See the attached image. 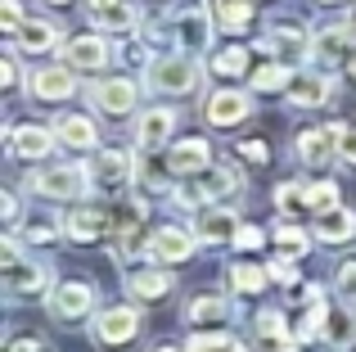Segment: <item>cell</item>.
<instances>
[{"label":"cell","instance_id":"836d02e7","mask_svg":"<svg viewBox=\"0 0 356 352\" xmlns=\"http://www.w3.org/2000/svg\"><path fill=\"white\" fill-rule=\"evenodd\" d=\"M185 352H243V344L230 335H199V339L185 344Z\"/></svg>","mask_w":356,"mask_h":352},{"label":"cell","instance_id":"52a82bcc","mask_svg":"<svg viewBox=\"0 0 356 352\" xmlns=\"http://www.w3.org/2000/svg\"><path fill=\"white\" fill-rule=\"evenodd\" d=\"M27 190L45 194V199H72L86 190V176H81V168H45L27 176Z\"/></svg>","mask_w":356,"mask_h":352},{"label":"cell","instance_id":"b9f144b4","mask_svg":"<svg viewBox=\"0 0 356 352\" xmlns=\"http://www.w3.org/2000/svg\"><path fill=\"white\" fill-rule=\"evenodd\" d=\"M27 235H32V239H41V244H50V239H59V221H50V217H36L32 226H27Z\"/></svg>","mask_w":356,"mask_h":352},{"label":"cell","instance_id":"db71d44e","mask_svg":"<svg viewBox=\"0 0 356 352\" xmlns=\"http://www.w3.org/2000/svg\"><path fill=\"white\" fill-rule=\"evenodd\" d=\"M50 5H68V0H50Z\"/></svg>","mask_w":356,"mask_h":352},{"label":"cell","instance_id":"4dcf8cb0","mask_svg":"<svg viewBox=\"0 0 356 352\" xmlns=\"http://www.w3.org/2000/svg\"><path fill=\"white\" fill-rule=\"evenodd\" d=\"M293 81V72H289V63H261L257 72H252V90H280Z\"/></svg>","mask_w":356,"mask_h":352},{"label":"cell","instance_id":"9c48e42d","mask_svg":"<svg viewBox=\"0 0 356 352\" xmlns=\"http://www.w3.org/2000/svg\"><path fill=\"white\" fill-rule=\"evenodd\" d=\"M284 99L298 109H321L334 99V81L325 72H293V81L284 86Z\"/></svg>","mask_w":356,"mask_h":352},{"label":"cell","instance_id":"f546056e","mask_svg":"<svg viewBox=\"0 0 356 352\" xmlns=\"http://www.w3.org/2000/svg\"><path fill=\"white\" fill-rule=\"evenodd\" d=\"M266 275L270 271H261V266H252V262H235L230 266V289L235 294H261L266 289Z\"/></svg>","mask_w":356,"mask_h":352},{"label":"cell","instance_id":"f5cc1de1","mask_svg":"<svg viewBox=\"0 0 356 352\" xmlns=\"http://www.w3.org/2000/svg\"><path fill=\"white\" fill-rule=\"evenodd\" d=\"M154 352H185V348H176V344H158Z\"/></svg>","mask_w":356,"mask_h":352},{"label":"cell","instance_id":"5b68a950","mask_svg":"<svg viewBox=\"0 0 356 352\" xmlns=\"http://www.w3.org/2000/svg\"><path fill=\"white\" fill-rule=\"evenodd\" d=\"M113 221L108 208H72L63 217V235H72V244H95L99 235H113Z\"/></svg>","mask_w":356,"mask_h":352},{"label":"cell","instance_id":"4fadbf2b","mask_svg":"<svg viewBox=\"0 0 356 352\" xmlns=\"http://www.w3.org/2000/svg\"><path fill=\"white\" fill-rule=\"evenodd\" d=\"M176 45L181 50H190V54H199V50H208V36H212V14L208 9H181L176 14Z\"/></svg>","mask_w":356,"mask_h":352},{"label":"cell","instance_id":"f1b7e54d","mask_svg":"<svg viewBox=\"0 0 356 352\" xmlns=\"http://www.w3.org/2000/svg\"><path fill=\"white\" fill-rule=\"evenodd\" d=\"M185 317H190L194 326H212V321H226L230 307H226V298H217V294H199V298H190Z\"/></svg>","mask_w":356,"mask_h":352},{"label":"cell","instance_id":"ee69618b","mask_svg":"<svg viewBox=\"0 0 356 352\" xmlns=\"http://www.w3.org/2000/svg\"><path fill=\"white\" fill-rule=\"evenodd\" d=\"M270 275H275L280 285H298V266L293 262H270Z\"/></svg>","mask_w":356,"mask_h":352},{"label":"cell","instance_id":"9a60e30c","mask_svg":"<svg viewBox=\"0 0 356 352\" xmlns=\"http://www.w3.org/2000/svg\"><path fill=\"white\" fill-rule=\"evenodd\" d=\"M208 168H212L208 141H176L167 150V172H176V176H203Z\"/></svg>","mask_w":356,"mask_h":352},{"label":"cell","instance_id":"5bb4252c","mask_svg":"<svg viewBox=\"0 0 356 352\" xmlns=\"http://www.w3.org/2000/svg\"><path fill=\"white\" fill-rule=\"evenodd\" d=\"M176 131V109H145L136 122V145L140 150H163Z\"/></svg>","mask_w":356,"mask_h":352},{"label":"cell","instance_id":"1f68e13d","mask_svg":"<svg viewBox=\"0 0 356 352\" xmlns=\"http://www.w3.org/2000/svg\"><path fill=\"white\" fill-rule=\"evenodd\" d=\"M275 54H280V63L302 59V54H312V36H302V32H275Z\"/></svg>","mask_w":356,"mask_h":352},{"label":"cell","instance_id":"30bf717a","mask_svg":"<svg viewBox=\"0 0 356 352\" xmlns=\"http://www.w3.org/2000/svg\"><path fill=\"white\" fill-rule=\"evenodd\" d=\"M239 235V221L230 208H199V221H194V239L199 244H235Z\"/></svg>","mask_w":356,"mask_h":352},{"label":"cell","instance_id":"ac0fdd59","mask_svg":"<svg viewBox=\"0 0 356 352\" xmlns=\"http://www.w3.org/2000/svg\"><path fill=\"white\" fill-rule=\"evenodd\" d=\"M108 59H113V50L104 36H72L63 45V63H72V68H104Z\"/></svg>","mask_w":356,"mask_h":352},{"label":"cell","instance_id":"ba28073f","mask_svg":"<svg viewBox=\"0 0 356 352\" xmlns=\"http://www.w3.org/2000/svg\"><path fill=\"white\" fill-rule=\"evenodd\" d=\"M90 99H95L99 113H108V118H127L131 109H136V99H140V86H136V81H127V77L95 81V86H90Z\"/></svg>","mask_w":356,"mask_h":352},{"label":"cell","instance_id":"816d5d0a","mask_svg":"<svg viewBox=\"0 0 356 352\" xmlns=\"http://www.w3.org/2000/svg\"><path fill=\"white\" fill-rule=\"evenodd\" d=\"M343 68H348V77L356 81V54H352V59H348V63H343Z\"/></svg>","mask_w":356,"mask_h":352},{"label":"cell","instance_id":"7c38bea8","mask_svg":"<svg viewBox=\"0 0 356 352\" xmlns=\"http://www.w3.org/2000/svg\"><path fill=\"white\" fill-rule=\"evenodd\" d=\"M194 244H199V239H194L190 230L163 226V230H154V239H149V257H158L163 266H176V262H190L194 257Z\"/></svg>","mask_w":356,"mask_h":352},{"label":"cell","instance_id":"cb8c5ba5","mask_svg":"<svg viewBox=\"0 0 356 352\" xmlns=\"http://www.w3.org/2000/svg\"><path fill=\"white\" fill-rule=\"evenodd\" d=\"M239 190H243L239 168H208L203 172V194H208V199H235Z\"/></svg>","mask_w":356,"mask_h":352},{"label":"cell","instance_id":"3957f363","mask_svg":"<svg viewBox=\"0 0 356 352\" xmlns=\"http://www.w3.org/2000/svg\"><path fill=\"white\" fill-rule=\"evenodd\" d=\"M95 307V285L86 280H59L50 289V317L54 321H81Z\"/></svg>","mask_w":356,"mask_h":352},{"label":"cell","instance_id":"277c9868","mask_svg":"<svg viewBox=\"0 0 356 352\" xmlns=\"http://www.w3.org/2000/svg\"><path fill=\"white\" fill-rule=\"evenodd\" d=\"M352 41H356V32H352V23H330L325 32H316L312 36V59L316 63H325V68H334V63H348L352 59Z\"/></svg>","mask_w":356,"mask_h":352},{"label":"cell","instance_id":"d590c367","mask_svg":"<svg viewBox=\"0 0 356 352\" xmlns=\"http://www.w3.org/2000/svg\"><path fill=\"white\" fill-rule=\"evenodd\" d=\"M275 208H312L307 203V185H298V181H289V185H275Z\"/></svg>","mask_w":356,"mask_h":352},{"label":"cell","instance_id":"7dc6e473","mask_svg":"<svg viewBox=\"0 0 356 352\" xmlns=\"http://www.w3.org/2000/svg\"><path fill=\"white\" fill-rule=\"evenodd\" d=\"M0 212H5V221H9V226L18 221V199H14V194H5V199H0Z\"/></svg>","mask_w":356,"mask_h":352},{"label":"cell","instance_id":"681fc988","mask_svg":"<svg viewBox=\"0 0 356 352\" xmlns=\"http://www.w3.org/2000/svg\"><path fill=\"white\" fill-rule=\"evenodd\" d=\"M5 86H9V90L18 86V59H14V54L5 59Z\"/></svg>","mask_w":356,"mask_h":352},{"label":"cell","instance_id":"ffe728a7","mask_svg":"<svg viewBox=\"0 0 356 352\" xmlns=\"http://www.w3.org/2000/svg\"><path fill=\"white\" fill-rule=\"evenodd\" d=\"M54 136H59L68 150H95V145H99L95 122L81 118V113H59V118H54Z\"/></svg>","mask_w":356,"mask_h":352},{"label":"cell","instance_id":"60d3db41","mask_svg":"<svg viewBox=\"0 0 356 352\" xmlns=\"http://www.w3.org/2000/svg\"><path fill=\"white\" fill-rule=\"evenodd\" d=\"M261 239H266V235H261L257 226H239V235H235V248H239V253H257V248H261Z\"/></svg>","mask_w":356,"mask_h":352},{"label":"cell","instance_id":"7bdbcfd3","mask_svg":"<svg viewBox=\"0 0 356 352\" xmlns=\"http://www.w3.org/2000/svg\"><path fill=\"white\" fill-rule=\"evenodd\" d=\"M339 159L356 168V127H343V136H339Z\"/></svg>","mask_w":356,"mask_h":352},{"label":"cell","instance_id":"f907efd6","mask_svg":"<svg viewBox=\"0 0 356 352\" xmlns=\"http://www.w3.org/2000/svg\"><path fill=\"white\" fill-rule=\"evenodd\" d=\"M108 5H118V0H90V14H99V9H108Z\"/></svg>","mask_w":356,"mask_h":352},{"label":"cell","instance_id":"8fae6325","mask_svg":"<svg viewBox=\"0 0 356 352\" xmlns=\"http://www.w3.org/2000/svg\"><path fill=\"white\" fill-rule=\"evenodd\" d=\"M248 113H252V99L243 95V90H217V95H208V104H203L208 127H239Z\"/></svg>","mask_w":356,"mask_h":352},{"label":"cell","instance_id":"bcb514c9","mask_svg":"<svg viewBox=\"0 0 356 352\" xmlns=\"http://www.w3.org/2000/svg\"><path fill=\"white\" fill-rule=\"evenodd\" d=\"M239 154H243L248 163H266V145H261V141H243Z\"/></svg>","mask_w":356,"mask_h":352},{"label":"cell","instance_id":"6da1fadb","mask_svg":"<svg viewBox=\"0 0 356 352\" xmlns=\"http://www.w3.org/2000/svg\"><path fill=\"white\" fill-rule=\"evenodd\" d=\"M203 72L194 59H185V54H163V59L149 63V86L163 90V95H190V90H199Z\"/></svg>","mask_w":356,"mask_h":352},{"label":"cell","instance_id":"f6af8a7d","mask_svg":"<svg viewBox=\"0 0 356 352\" xmlns=\"http://www.w3.org/2000/svg\"><path fill=\"white\" fill-rule=\"evenodd\" d=\"M339 289L348 294V298H356V262H348V266L339 271Z\"/></svg>","mask_w":356,"mask_h":352},{"label":"cell","instance_id":"4316f807","mask_svg":"<svg viewBox=\"0 0 356 352\" xmlns=\"http://www.w3.org/2000/svg\"><path fill=\"white\" fill-rule=\"evenodd\" d=\"M325 339H330L334 348H352L356 344V307L330 312V321H325Z\"/></svg>","mask_w":356,"mask_h":352},{"label":"cell","instance_id":"e575fe53","mask_svg":"<svg viewBox=\"0 0 356 352\" xmlns=\"http://www.w3.org/2000/svg\"><path fill=\"white\" fill-rule=\"evenodd\" d=\"M307 203H312L316 212L339 208V185H334V181H316V185H307Z\"/></svg>","mask_w":356,"mask_h":352},{"label":"cell","instance_id":"44dd1931","mask_svg":"<svg viewBox=\"0 0 356 352\" xmlns=\"http://www.w3.org/2000/svg\"><path fill=\"white\" fill-rule=\"evenodd\" d=\"M356 235V212L352 208H330L316 217V239H325V244H348Z\"/></svg>","mask_w":356,"mask_h":352},{"label":"cell","instance_id":"8d00e7d4","mask_svg":"<svg viewBox=\"0 0 356 352\" xmlns=\"http://www.w3.org/2000/svg\"><path fill=\"white\" fill-rule=\"evenodd\" d=\"M212 68H217L221 77H239V72L248 68V50H239V45H235V50L217 54V63H212Z\"/></svg>","mask_w":356,"mask_h":352},{"label":"cell","instance_id":"d6a6232c","mask_svg":"<svg viewBox=\"0 0 356 352\" xmlns=\"http://www.w3.org/2000/svg\"><path fill=\"white\" fill-rule=\"evenodd\" d=\"M275 244L284 248L289 257H302V253H312V235H307V230H298V226H280V230H275Z\"/></svg>","mask_w":356,"mask_h":352},{"label":"cell","instance_id":"f35d334b","mask_svg":"<svg viewBox=\"0 0 356 352\" xmlns=\"http://www.w3.org/2000/svg\"><path fill=\"white\" fill-rule=\"evenodd\" d=\"M0 27H5L9 36H18V27H23V5H18V0H5V5H0Z\"/></svg>","mask_w":356,"mask_h":352},{"label":"cell","instance_id":"d4e9b609","mask_svg":"<svg viewBox=\"0 0 356 352\" xmlns=\"http://www.w3.org/2000/svg\"><path fill=\"white\" fill-rule=\"evenodd\" d=\"M212 14H217V27L221 32H243V27L252 23V0H217L212 5Z\"/></svg>","mask_w":356,"mask_h":352},{"label":"cell","instance_id":"8992f818","mask_svg":"<svg viewBox=\"0 0 356 352\" xmlns=\"http://www.w3.org/2000/svg\"><path fill=\"white\" fill-rule=\"evenodd\" d=\"M72 90H77V77H72V68H63V63H45V68H36L32 81H27V95L45 99V104L72 99Z\"/></svg>","mask_w":356,"mask_h":352},{"label":"cell","instance_id":"7a4b0ae2","mask_svg":"<svg viewBox=\"0 0 356 352\" xmlns=\"http://www.w3.org/2000/svg\"><path fill=\"white\" fill-rule=\"evenodd\" d=\"M140 321H145V317H140L136 307H108V312L95 317L90 335H95L99 348H122V344H131V339L140 335Z\"/></svg>","mask_w":356,"mask_h":352},{"label":"cell","instance_id":"2e32d148","mask_svg":"<svg viewBox=\"0 0 356 352\" xmlns=\"http://www.w3.org/2000/svg\"><path fill=\"white\" fill-rule=\"evenodd\" d=\"M339 136H343V127H330V131L312 127V131H302L298 136V159H302L307 168H325V163L339 154Z\"/></svg>","mask_w":356,"mask_h":352},{"label":"cell","instance_id":"603a6c76","mask_svg":"<svg viewBox=\"0 0 356 352\" xmlns=\"http://www.w3.org/2000/svg\"><path fill=\"white\" fill-rule=\"evenodd\" d=\"M127 289H131V298H140V303H158V298L172 294V275L167 271H131Z\"/></svg>","mask_w":356,"mask_h":352},{"label":"cell","instance_id":"11a10c76","mask_svg":"<svg viewBox=\"0 0 356 352\" xmlns=\"http://www.w3.org/2000/svg\"><path fill=\"white\" fill-rule=\"evenodd\" d=\"M352 32H356V18H352Z\"/></svg>","mask_w":356,"mask_h":352},{"label":"cell","instance_id":"e0dca14e","mask_svg":"<svg viewBox=\"0 0 356 352\" xmlns=\"http://www.w3.org/2000/svg\"><path fill=\"white\" fill-rule=\"evenodd\" d=\"M50 150H54V136L45 131V127H36V122L14 127V136H9V154H14V159L36 163V159H45Z\"/></svg>","mask_w":356,"mask_h":352},{"label":"cell","instance_id":"74e56055","mask_svg":"<svg viewBox=\"0 0 356 352\" xmlns=\"http://www.w3.org/2000/svg\"><path fill=\"white\" fill-rule=\"evenodd\" d=\"M252 348H257V352H293L298 344H293V335L284 330V335H252Z\"/></svg>","mask_w":356,"mask_h":352},{"label":"cell","instance_id":"7402d4cb","mask_svg":"<svg viewBox=\"0 0 356 352\" xmlns=\"http://www.w3.org/2000/svg\"><path fill=\"white\" fill-rule=\"evenodd\" d=\"M14 41L23 45L27 54L54 50V45H59V23H50V18H27V23L18 27V36H14Z\"/></svg>","mask_w":356,"mask_h":352},{"label":"cell","instance_id":"484cf974","mask_svg":"<svg viewBox=\"0 0 356 352\" xmlns=\"http://www.w3.org/2000/svg\"><path fill=\"white\" fill-rule=\"evenodd\" d=\"M127 172H131V159L122 150H104L95 159V185H108V190H118L122 181H127Z\"/></svg>","mask_w":356,"mask_h":352},{"label":"cell","instance_id":"c3c4849f","mask_svg":"<svg viewBox=\"0 0 356 352\" xmlns=\"http://www.w3.org/2000/svg\"><path fill=\"white\" fill-rule=\"evenodd\" d=\"M9 352H45V339H18Z\"/></svg>","mask_w":356,"mask_h":352},{"label":"cell","instance_id":"d6986e66","mask_svg":"<svg viewBox=\"0 0 356 352\" xmlns=\"http://www.w3.org/2000/svg\"><path fill=\"white\" fill-rule=\"evenodd\" d=\"M5 289L14 298H36V294H45V271L36 262H27V257L5 262Z\"/></svg>","mask_w":356,"mask_h":352},{"label":"cell","instance_id":"83f0119b","mask_svg":"<svg viewBox=\"0 0 356 352\" xmlns=\"http://www.w3.org/2000/svg\"><path fill=\"white\" fill-rule=\"evenodd\" d=\"M136 23H140V9L131 0H118V5L95 14V27H108V32H136Z\"/></svg>","mask_w":356,"mask_h":352},{"label":"cell","instance_id":"ab89813d","mask_svg":"<svg viewBox=\"0 0 356 352\" xmlns=\"http://www.w3.org/2000/svg\"><path fill=\"white\" fill-rule=\"evenodd\" d=\"M284 330H289L284 312H261V317H257V330H252V335H284Z\"/></svg>","mask_w":356,"mask_h":352}]
</instances>
